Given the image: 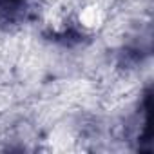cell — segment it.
Wrapping results in <instances>:
<instances>
[{
  "mask_svg": "<svg viewBox=\"0 0 154 154\" xmlns=\"http://www.w3.org/2000/svg\"><path fill=\"white\" fill-rule=\"evenodd\" d=\"M103 20H105V13H103V9H102L98 4H89V6H85V8L80 11V15H78L80 26H82L84 29H87V31H96V29H100L102 24H103Z\"/></svg>",
  "mask_w": 154,
  "mask_h": 154,
  "instance_id": "1",
  "label": "cell"
}]
</instances>
